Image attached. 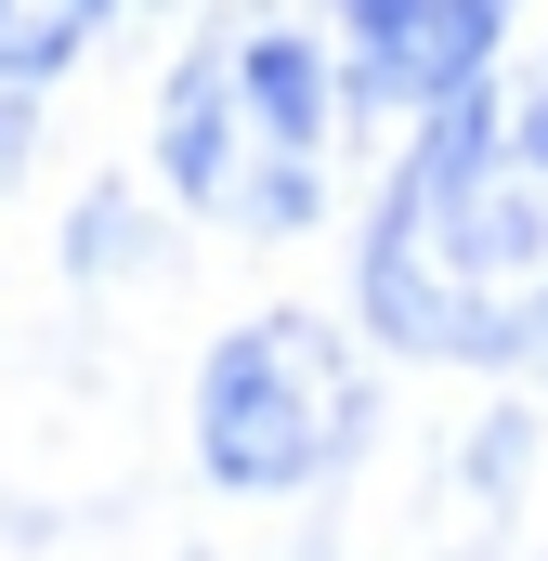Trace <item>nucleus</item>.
<instances>
[{
    "label": "nucleus",
    "instance_id": "obj_3",
    "mask_svg": "<svg viewBox=\"0 0 548 561\" xmlns=\"http://www.w3.org/2000/svg\"><path fill=\"white\" fill-rule=\"evenodd\" d=\"M353 431H366V366L313 313H262L196 366V457L236 496H287V483L340 470Z\"/></svg>",
    "mask_w": 548,
    "mask_h": 561
},
{
    "label": "nucleus",
    "instance_id": "obj_2",
    "mask_svg": "<svg viewBox=\"0 0 548 561\" xmlns=\"http://www.w3.org/2000/svg\"><path fill=\"white\" fill-rule=\"evenodd\" d=\"M157 157L183 183V209L236 222V236H300L327 209V157H340V79L327 39L287 0H236L157 105Z\"/></svg>",
    "mask_w": 548,
    "mask_h": 561
},
{
    "label": "nucleus",
    "instance_id": "obj_1",
    "mask_svg": "<svg viewBox=\"0 0 548 561\" xmlns=\"http://www.w3.org/2000/svg\"><path fill=\"white\" fill-rule=\"evenodd\" d=\"M366 327L431 366L548 353V66L431 105L366 236Z\"/></svg>",
    "mask_w": 548,
    "mask_h": 561
},
{
    "label": "nucleus",
    "instance_id": "obj_5",
    "mask_svg": "<svg viewBox=\"0 0 548 561\" xmlns=\"http://www.w3.org/2000/svg\"><path fill=\"white\" fill-rule=\"evenodd\" d=\"M118 0H0V170L26 157V105H39V79L105 26Z\"/></svg>",
    "mask_w": 548,
    "mask_h": 561
},
{
    "label": "nucleus",
    "instance_id": "obj_4",
    "mask_svg": "<svg viewBox=\"0 0 548 561\" xmlns=\"http://www.w3.org/2000/svg\"><path fill=\"white\" fill-rule=\"evenodd\" d=\"M496 26L510 0H340V39H353V79L392 92V105H444L496 66Z\"/></svg>",
    "mask_w": 548,
    "mask_h": 561
}]
</instances>
